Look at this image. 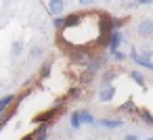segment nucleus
<instances>
[{"mask_svg": "<svg viewBox=\"0 0 153 140\" xmlns=\"http://www.w3.org/2000/svg\"><path fill=\"white\" fill-rule=\"evenodd\" d=\"M111 21H113V29H122L126 25L128 17H111Z\"/></svg>", "mask_w": 153, "mask_h": 140, "instance_id": "obj_22", "label": "nucleus"}, {"mask_svg": "<svg viewBox=\"0 0 153 140\" xmlns=\"http://www.w3.org/2000/svg\"><path fill=\"white\" fill-rule=\"evenodd\" d=\"M115 94H117V90H115L113 84H103L97 98H99V102H111V100L115 98Z\"/></svg>", "mask_w": 153, "mask_h": 140, "instance_id": "obj_2", "label": "nucleus"}, {"mask_svg": "<svg viewBox=\"0 0 153 140\" xmlns=\"http://www.w3.org/2000/svg\"><path fill=\"white\" fill-rule=\"evenodd\" d=\"M138 7H147V4H153V0H136Z\"/></svg>", "mask_w": 153, "mask_h": 140, "instance_id": "obj_28", "label": "nucleus"}, {"mask_svg": "<svg viewBox=\"0 0 153 140\" xmlns=\"http://www.w3.org/2000/svg\"><path fill=\"white\" fill-rule=\"evenodd\" d=\"M0 132H2V125H0Z\"/></svg>", "mask_w": 153, "mask_h": 140, "instance_id": "obj_31", "label": "nucleus"}, {"mask_svg": "<svg viewBox=\"0 0 153 140\" xmlns=\"http://www.w3.org/2000/svg\"><path fill=\"white\" fill-rule=\"evenodd\" d=\"M88 59H90V52L84 50V48H78V50L71 52V63H74V65H86Z\"/></svg>", "mask_w": 153, "mask_h": 140, "instance_id": "obj_5", "label": "nucleus"}, {"mask_svg": "<svg viewBox=\"0 0 153 140\" xmlns=\"http://www.w3.org/2000/svg\"><path fill=\"white\" fill-rule=\"evenodd\" d=\"M136 115L140 117V121H143L145 125H153V115H151V111H147V109H138Z\"/></svg>", "mask_w": 153, "mask_h": 140, "instance_id": "obj_14", "label": "nucleus"}, {"mask_svg": "<svg viewBox=\"0 0 153 140\" xmlns=\"http://www.w3.org/2000/svg\"><path fill=\"white\" fill-rule=\"evenodd\" d=\"M21 52H23V42L21 40H15L13 46H11V57L17 59V57H21Z\"/></svg>", "mask_w": 153, "mask_h": 140, "instance_id": "obj_16", "label": "nucleus"}, {"mask_svg": "<svg viewBox=\"0 0 153 140\" xmlns=\"http://www.w3.org/2000/svg\"><path fill=\"white\" fill-rule=\"evenodd\" d=\"M69 125H71V130H80V127H82V121H80L78 111H74V113L69 115Z\"/></svg>", "mask_w": 153, "mask_h": 140, "instance_id": "obj_20", "label": "nucleus"}, {"mask_svg": "<svg viewBox=\"0 0 153 140\" xmlns=\"http://www.w3.org/2000/svg\"><path fill=\"white\" fill-rule=\"evenodd\" d=\"M94 2H97V0H78V4H80V7H84V9H88V7H92Z\"/></svg>", "mask_w": 153, "mask_h": 140, "instance_id": "obj_26", "label": "nucleus"}, {"mask_svg": "<svg viewBox=\"0 0 153 140\" xmlns=\"http://www.w3.org/2000/svg\"><path fill=\"white\" fill-rule=\"evenodd\" d=\"M94 123H99L101 127H107V130H117V127L124 125L122 119H101V121H94Z\"/></svg>", "mask_w": 153, "mask_h": 140, "instance_id": "obj_11", "label": "nucleus"}, {"mask_svg": "<svg viewBox=\"0 0 153 140\" xmlns=\"http://www.w3.org/2000/svg\"><path fill=\"white\" fill-rule=\"evenodd\" d=\"M126 140H138L136 134H126Z\"/></svg>", "mask_w": 153, "mask_h": 140, "instance_id": "obj_29", "label": "nucleus"}, {"mask_svg": "<svg viewBox=\"0 0 153 140\" xmlns=\"http://www.w3.org/2000/svg\"><path fill=\"white\" fill-rule=\"evenodd\" d=\"M103 2H105V4H111V2H113V0H103Z\"/></svg>", "mask_w": 153, "mask_h": 140, "instance_id": "obj_30", "label": "nucleus"}, {"mask_svg": "<svg viewBox=\"0 0 153 140\" xmlns=\"http://www.w3.org/2000/svg\"><path fill=\"white\" fill-rule=\"evenodd\" d=\"M120 2H126V0H120Z\"/></svg>", "mask_w": 153, "mask_h": 140, "instance_id": "obj_32", "label": "nucleus"}, {"mask_svg": "<svg viewBox=\"0 0 153 140\" xmlns=\"http://www.w3.org/2000/svg\"><path fill=\"white\" fill-rule=\"evenodd\" d=\"M138 55H140V57H145V59H153V50H151V48H147V46H143Z\"/></svg>", "mask_w": 153, "mask_h": 140, "instance_id": "obj_24", "label": "nucleus"}, {"mask_svg": "<svg viewBox=\"0 0 153 140\" xmlns=\"http://www.w3.org/2000/svg\"><path fill=\"white\" fill-rule=\"evenodd\" d=\"M42 57H44V48L42 46H34L30 50V59H42Z\"/></svg>", "mask_w": 153, "mask_h": 140, "instance_id": "obj_23", "label": "nucleus"}, {"mask_svg": "<svg viewBox=\"0 0 153 140\" xmlns=\"http://www.w3.org/2000/svg\"><path fill=\"white\" fill-rule=\"evenodd\" d=\"M128 75L132 77V82H134L136 86H140V88H145V75H143L140 71H136V69H132V71H130Z\"/></svg>", "mask_w": 153, "mask_h": 140, "instance_id": "obj_15", "label": "nucleus"}, {"mask_svg": "<svg viewBox=\"0 0 153 140\" xmlns=\"http://www.w3.org/2000/svg\"><path fill=\"white\" fill-rule=\"evenodd\" d=\"M136 34H138V38H143V40L153 38V19H140L138 25H136Z\"/></svg>", "mask_w": 153, "mask_h": 140, "instance_id": "obj_1", "label": "nucleus"}, {"mask_svg": "<svg viewBox=\"0 0 153 140\" xmlns=\"http://www.w3.org/2000/svg\"><path fill=\"white\" fill-rule=\"evenodd\" d=\"M78 115H80V121H82V125H92L97 119H94V115L90 113V111H78Z\"/></svg>", "mask_w": 153, "mask_h": 140, "instance_id": "obj_13", "label": "nucleus"}, {"mask_svg": "<svg viewBox=\"0 0 153 140\" xmlns=\"http://www.w3.org/2000/svg\"><path fill=\"white\" fill-rule=\"evenodd\" d=\"M15 100H17V98H15V94H4L2 98H0V115H2V113H4L13 102H15Z\"/></svg>", "mask_w": 153, "mask_h": 140, "instance_id": "obj_12", "label": "nucleus"}, {"mask_svg": "<svg viewBox=\"0 0 153 140\" xmlns=\"http://www.w3.org/2000/svg\"><path fill=\"white\" fill-rule=\"evenodd\" d=\"M27 138H34V140H44V138H48V123H40V127H36V132H32Z\"/></svg>", "mask_w": 153, "mask_h": 140, "instance_id": "obj_10", "label": "nucleus"}, {"mask_svg": "<svg viewBox=\"0 0 153 140\" xmlns=\"http://www.w3.org/2000/svg\"><path fill=\"white\" fill-rule=\"evenodd\" d=\"M51 71H53V61H44V63H42V69H40V77L46 80V77L51 75Z\"/></svg>", "mask_w": 153, "mask_h": 140, "instance_id": "obj_18", "label": "nucleus"}, {"mask_svg": "<svg viewBox=\"0 0 153 140\" xmlns=\"http://www.w3.org/2000/svg\"><path fill=\"white\" fill-rule=\"evenodd\" d=\"M122 42H124V34L120 32V29H113L111 34H109V38H107V48H109V52H113V50H117L120 46H122Z\"/></svg>", "mask_w": 153, "mask_h": 140, "instance_id": "obj_3", "label": "nucleus"}, {"mask_svg": "<svg viewBox=\"0 0 153 140\" xmlns=\"http://www.w3.org/2000/svg\"><path fill=\"white\" fill-rule=\"evenodd\" d=\"M57 115H59V107H57V109H53V111H46V113H42V115H36V117H34V121H36V123H48V121H51V119H55Z\"/></svg>", "mask_w": 153, "mask_h": 140, "instance_id": "obj_9", "label": "nucleus"}, {"mask_svg": "<svg viewBox=\"0 0 153 140\" xmlns=\"http://www.w3.org/2000/svg\"><path fill=\"white\" fill-rule=\"evenodd\" d=\"M120 111H122V113H136L138 109L134 107V100H132V98H128V100H126V102L120 107Z\"/></svg>", "mask_w": 153, "mask_h": 140, "instance_id": "obj_19", "label": "nucleus"}, {"mask_svg": "<svg viewBox=\"0 0 153 140\" xmlns=\"http://www.w3.org/2000/svg\"><path fill=\"white\" fill-rule=\"evenodd\" d=\"M53 25H55L57 29H63V15H57V17L53 19Z\"/></svg>", "mask_w": 153, "mask_h": 140, "instance_id": "obj_25", "label": "nucleus"}, {"mask_svg": "<svg viewBox=\"0 0 153 140\" xmlns=\"http://www.w3.org/2000/svg\"><path fill=\"white\" fill-rule=\"evenodd\" d=\"M103 65H105V59H103V57H90L88 63H86V69H88L92 75H97V73L103 71Z\"/></svg>", "mask_w": 153, "mask_h": 140, "instance_id": "obj_4", "label": "nucleus"}, {"mask_svg": "<svg viewBox=\"0 0 153 140\" xmlns=\"http://www.w3.org/2000/svg\"><path fill=\"white\" fill-rule=\"evenodd\" d=\"M109 55H111V59H113L115 63H126V61H128V52H124V50H120V48L113 50V52H109Z\"/></svg>", "mask_w": 153, "mask_h": 140, "instance_id": "obj_17", "label": "nucleus"}, {"mask_svg": "<svg viewBox=\"0 0 153 140\" xmlns=\"http://www.w3.org/2000/svg\"><path fill=\"white\" fill-rule=\"evenodd\" d=\"M92 77H94V75H92V73L86 69V71L80 75V84H82V86H90V84H92Z\"/></svg>", "mask_w": 153, "mask_h": 140, "instance_id": "obj_21", "label": "nucleus"}, {"mask_svg": "<svg viewBox=\"0 0 153 140\" xmlns=\"http://www.w3.org/2000/svg\"><path fill=\"white\" fill-rule=\"evenodd\" d=\"M80 94H82V90H78V88H76V90H71V92H69V96H71V98H82V96H80Z\"/></svg>", "mask_w": 153, "mask_h": 140, "instance_id": "obj_27", "label": "nucleus"}, {"mask_svg": "<svg viewBox=\"0 0 153 140\" xmlns=\"http://www.w3.org/2000/svg\"><path fill=\"white\" fill-rule=\"evenodd\" d=\"M120 75V69L115 67H107L103 73H101V84H113V80Z\"/></svg>", "mask_w": 153, "mask_h": 140, "instance_id": "obj_8", "label": "nucleus"}, {"mask_svg": "<svg viewBox=\"0 0 153 140\" xmlns=\"http://www.w3.org/2000/svg\"><path fill=\"white\" fill-rule=\"evenodd\" d=\"M48 13L53 17L65 13V0H48Z\"/></svg>", "mask_w": 153, "mask_h": 140, "instance_id": "obj_6", "label": "nucleus"}, {"mask_svg": "<svg viewBox=\"0 0 153 140\" xmlns=\"http://www.w3.org/2000/svg\"><path fill=\"white\" fill-rule=\"evenodd\" d=\"M82 13H71V15H67V17H63V29H71V27H76L80 21H82Z\"/></svg>", "mask_w": 153, "mask_h": 140, "instance_id": "obj_7", "label": "nucleus"}]
</instances>
